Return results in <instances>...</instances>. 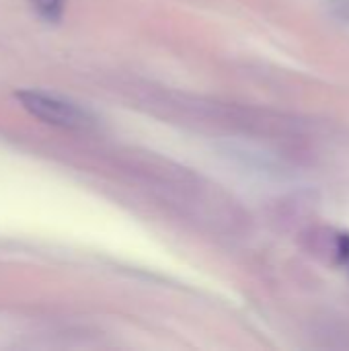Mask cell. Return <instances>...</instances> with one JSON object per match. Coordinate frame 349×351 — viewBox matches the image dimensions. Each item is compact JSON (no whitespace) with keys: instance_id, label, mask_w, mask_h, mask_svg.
<instances>
[{"instance_id":"1","label":"cell","mask_w":349,"mask_h":351,"mask_svg":"<svg viewBox=\"0 0 349 351\" xmlns=\"http://www.w3.org/2000/svg\"><path fill=\"white\" fill-rule=\"evenodd\" d=\"M14 97L27 113L41 119L43 123L62 130H84L91 125V115L64 97L43 90H19Z\"/></svg>"},{"instance_id":"2","label":"cell","mask_w":349,"mask_h":351,"mask_svg":"<svg viewBox=\"0 0 349 351\" xmlns=\"http://www.w3.org/2000/svg\"><path fill=\"white\" fill-rule=\"evenodd\" d=\"M33 6H35V10L39 12L41 19H45L49 23H56L64 14L66 0H33Z\"/></svg>"},{"instance_id":"3","label":"cell","mask_w":349,"mask_h":351,"mask_svg":"<svg viewBox=\"0 0 349 351\" xmlns=\"http://www.w3.org/2000/svg\"><path fill=\"white\" fill-rule=\"evenodd\" d=\"M335 255L341 263L349 261V234L346 232H339L335 237Z\"/></svg>"}]
</instances>
